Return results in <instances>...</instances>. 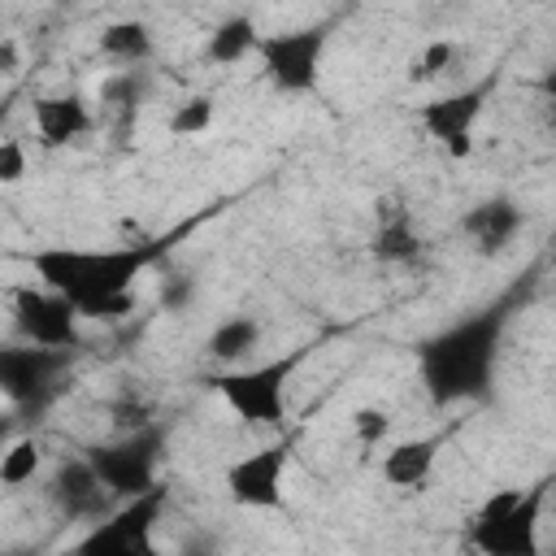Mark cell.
Masks as SVG:
<instances>
[{
    "instance_id": "6da1fadb",
    "label": "cell",
    "mask_w": 556,
    "mask_h": 556,
    "mask_svg": "<svg viewBox=\"0 0 556 556\" xmlns=\"http://www.w3.org/2000/svg\"><path fill=\"white\" fill-rule=\"evenodd\" d=\"M161 243H126V248H70L52 243L30 256L35 278L65 295L83 321H122L135 308V278L156 261Z\"/></svg>"
},
{
    "instance_id": "7a4b0ae2",
    "label": "cell",
    "mask_w": 556,
    "mask_h": 556,
    "mask_svg": "<svg viewBox=\"0 0 556 556\" xmlns=\"http://www.w3.org/2000/svg\"><path fill=\"white\" fill-rule=\"evenodd\" d=\"M504 326H508V304H491V308L469 313L456 326L430 334L417 348V369H421V387H426L430 404L447 408V404L486 395V387L495 378Z\"/></svg>"
},
{
    "instance_id": "3957f363",
    "label": "cell",
    "mask_w": 556,
    "mask_h": 556,
    "mask_svg": "<svg viewBox=\"0 0 556 556\" xmlns=\"http://www.w3.org/2000/svg\"><path fill=\"white\" fill-rule=\"evenodd\" d=\"M543 495L547 486H500L495 495H486V504L469 517V547L486 556H534Z\"/></svg>"
},
{
    "instance_id": "277c9868",
    "label": "cell",
    "mask_w": 556,
    "mask_h": 556,
    "mask_svg": "<svg viewBox=\"0 0 556 556\" xmlns=\"http://www.w3.org/2000/svg\"><path fill=\"white\" fill-rule=\"evenodd\" d=\"M300 356L304 352H291V356H278V361H265V365H243V369L208 378V387L226 400V408L239 421L278 430L287 421V387H291V374H295Z\"/></svg>"
},
{
    "instance_id": "5b68a950",
    "label": "cell",
    "mask_w": 556,
    "mask_h": 556,
    "mask_svg": "<svg viewBox=\"0 0 556 556\" xmlns=\"http://www.w3.org/2000/svg\"><path fill=\"white\" fill-rule=\"evenodd\" d=\"M74 348H43V343H0V395L13 408H48L61 391V374L70 369Z\"/></svg>"
},
{
    "instance_id": "8992f818",
    "label": "cell",
    "mask_w": 556,
    "mask_h": 556,
    "mask_svg": "<svg viewBox=\"0 0 556 556\" xmlns=\"http://www.w3.org/2000/svg\"><path fill=\"white\" fill-rule=\"evenodd\" d=\"M161 452H165V430L139 421L130 434H122V439H113V443L87 447V460H91L96 478L104 482V491L126 500V495H139L143 486L156 482Z\"/></svg>"
},
{
    "instance_id": "52a82bcc",
    "label": "cell",
    "mask_w": 556,
    "mask_h": 556,
    "mask_svg": "<svg viewBox=\"0 0 556 556\" xmlns=\"http://www.w3.org/2000/svg\"><path fill=\"white\" fill-rule=\"evenodd\" d=\"M165 482H152L143 486L139 495H126V504L117 513H104L96 517V530L83 534V552H96V556H143L152 552V530L165 513Z\"/></svg>"
},
{
    "instance_id": "ba28073f",
    "label": "cell",
    "mask_w": 556,
    "mask_h": 556,
    "mask_svg": "<svg viewBox=\"0 0 556 556\" xmlns=\"http://www.w3.org/2000/svg\"><path fill=\"white\" fill-rule=\"evenodd\" d=\"M265 83L282 96H304L321 78V56H326V26H300V30H278L261 35L256 43Z\"/></svg>"
},
{
    "instance_id": "9c48e42d",
    "label": "cell",
    "mask_w": 556,
    "mask_h": 556,
    "mask_svg": "<svg viewBox=\"0 0 556 556\" xmlns=\"http://www.w3.org/2000/svg\"><path fill=\"white\" fill-rule=\"evenodd\" d=\"M486 96H491V83H473L465 91H452V96H434L417 109V122L421 130L456 161H465L473 152V126L486 109Z\"/></svg>"
},
{
    "instance_id": "30bf717a",
    "label": "cell",
    "mask_w": 556,
    "mask_h": 556,
    "mask_svg": "<svg viewBox=\"0 0 556 556\" xmlns=\"http://www.w3.org/2000/svg\"><path fill=\"white\" fill-rule=\"evenodd\" d=\"M287 465H291V439L265 443V447L239 456V460L226 469V495H230L239 508H278V504H282Z\"/></svg>"
},
{
    "instance_id": "8fae6325",
    "label": "cell",
    "mask_w": 556,
    "mask_h": 556,
    "mask_svg": "<svg viewBox=\"0 0 556 556\" xmlns=\"http://www.w3.org/2000/svg\"><path fill=\"white\" fill-rule=\"evenodd\" d=\"M78 313L65 295L39 287H17L13 291V326L26 343H43V348H74L78 343Z\"/></svg>"
},
{
    "instance_id": "7c38bea8",
    "label": "cell",
    "mask_w": 556,
    "mask_h": 556,
    "mask_svg": "<svg viewBox=\"0 0 556 556\" xmlns=\"http://www.w3.org/2000/svg\"><path fill=\"white\" fill-rule=\"evenodd\" d=\"M52 500H56V508H61L70 521H96V517L109 513V491H104V482L96 478V469H91L87 456H83V460H65V465L56 469V478H52Z\"/></svg>"
},
{
    "instance_id": "4fadbf2b",
    "label": "cell",
    "mask_w": 556,
    "mask_h": 556,
    "mask_svg": "<svg viewBox=\"0 0 556 556\" xmlns=\"http://www.w3.org/2000/svg\"><path fill=\"white\" fill-rule=\"evenodd\" d=\"M521 204H513L508 195H491V200H482V204H473L465 217H460V230L473 239V252L478 256H500L513 239H517V230H521Z\"/></svg>"
},
{
    "instance_id": "5bb4252c",
    "label": "cell",
    "mask_w": 556,
    "mask_h": 556,
    "mask_svg": "<svg viewBox=\"0 0 556 556\" xmlns=\"http://www.w3.org/2000/svg\"><path fill=\"white\" fill-rule=\"evenodd\" d=\"M30 117H35V135L43 148H65L96 126L91 109L78 96H39L30 104Z\"/></svg>"
},
{
    "instance_id": "9a60e30c",
    "label": "cell",
    "mask_w": 556,
    "mask_h": 556,
    "mask_svg": "<svg viewBox=\"0 0 556 556\" xmlns=\"http://www.w3.org/2000/svg\"><path fill=\"white\" fill-rule=\"evenodd\" d=\"M439 447H443L439 434H430V439H404V443L387 447V456H382L378 469H382V478H387L391 486H400V491H421V486L430 482V473H434Z\"/></svg>"
},
{
    "instance_id": "2e32d148",
    "label": "cell",
    "mask_w": 556,
    "mask_h": 556,
    "mask_svg": "<svg viewBox=\"0 0 556 556\" xmlns=\"http://www.w3.org/2000/svg\"><path fill=\"white\" fill-rule=\"evenodd\" d=\"M369 252H374L378 261H387V265L417 261V256H421V235H417V226L408 222V213H400V208L382 213V208H378V230L369 235Z\"/></svg>"
},
{
    "instance_id": "e0dca14e",
    "label": "cell",
    "mask_w": 556,
    "mask_h": 556,
    "mask_svg": "<svg viewBox=\"0 0 556 556\" xmlns=\"http://www.w3.org/2000/svg\"><path fill=\"white\" fill-rule=\"evenodd\" d=\"M256 43H261L256 22H252L248 13H235V17H226V22L213 26V35H208V43H204V56H208L213 65H235V61H243L248 52H256Z\"/></svg>"
},
{
    "instance_id": "ac0fdd59",
    "label": "cell",
    "mask_w": 556,
    "mask_h": 556,
    "mask_svg": "<svg viewBox=\"0 0 556 556\" xmlns=\"http://www.w3.org/2000/svg\"><path fill=\"white\" fill-rule=\"evenodd\" d=\"M261 343V321L239 313V317H226L222 326H213L208 334V356L222 361V365H243V356H252V348Z\"/></svg>"
},
{
    "instance_id": "d6986e66",
    "label": "cell",
    "mask_w": 556,
    "mask_h": 556,
    "mask_svg": "<svg viewBox=\"0 0 556 556\" xmlns=\"http://www.w3.org/2000/svg\"><path fill=\"white\" fill-rule=\"evenodd\" d=\"M100 52L104 56H113V61H148L152 56V30H148V22H135V17H126V22H109L104 30H100Z\"/></svg>"
},
{
    "instance_id": "ffe728a7",
    "label": "cell",
    "mask_w": 556,
    "mask_h": 556,
    "mask_svg": "<svg viewBox=\"0 0 556 556\" xmlns=\"http://www.w3.org/2000/svg\"><path fill=\"white\" fill-rule=\"evenodd\" d=\"M39 443L26 434V439H13L0 447V482L4 486H26L35 473H39Z\"/></svg>"
},
{
    "instance_id": "44dd1931",
    "label": "cell",
    "mask_w": 556,
    "mask_h": 556,
    "mask_svg": "<svg viewBox=\"0 0 556 556\" xmlns=\"http://www.w3.org/2000/svg\"><path fill=\"white\" fill-rule=\"evenodd\" d=\"M213 117H217V100H213V96H191V100H182V104L169 113V135H178V139L204 135V130L213 126Z\"/></svg>"
},
{
    "instance_id": "7402d4cb",
    "label": "cell",
    "mask_w": 556,
    "mask_h": 556,
    "mask_svg": "<svg viewBox=\"0 0 556 556\" xmlns=\"http://www.w3.org/2000/svg\"><path fill=\"white\" fill-rule=\"evenodd\" d=\"M456 56H460V48H456L452 39H430V43L421 48V56H413L408 78H413V83H430V78H439L443 70H452Z\"/></svg>"
},
{
    "instance_id": "603a6c76",
    "label": "cell",
    "mask_w": 556,
    "mask_h": 556,
    "mask_svg": "<svg viewBox=\"0 0 556 556\" xmlns=\"http://www.w3.org/2000/svg\"><path fill=\"white\" fill-rule=\"evenodd\" d=\"M352 434H356L361 447H378V443L391 434V413H387V408H374V404L356 408V413H352Z\"/></svg>"
},
{
    "instance_id": "cb8c5ba5",
    "label": "cell",
    "mask_w": 556,
    "mask_h": 556,
    "mask_svg": "<svg viewBox=\"0 0 556 556\" xmlns=\"http://www.w3.org/2000/svg\"><path fill=\"white\" fill-rule=\"evenodd\" d=\"M22 178H26V148L0 135V187H13Z\"/></svg>"
},
{
    "instance_id": "d4e9b609",
    "label": "cell",
    "mask_w": 556,
    "mask_h": 556,
    "mask_svg": "<svg viewBox=\"0 0 556 556\" xmlns=\"http://www.w3.org/2000/svg\"><path fill=\"white\" fill-rule=\"evenodd\" d=\"M13 61H17L13 43H0V74H4V70H13Z\"/></svg>"
},
{
    "instance_id": "484cf974",
    "label": "cell",
    "mask_w": 556,
    "mask_h": 556,
    "mask_svg": "<svg viewBox=\"0 0 556 556\" xmlns=\"http://www.w3.org/2000/svg\"><path fill=\"white\" fill-rule=\"evenodd\" d=\"M9 430H13V421H9V417H0V447L9 443Z\"/></svg>"
},
{
    "instance_id": "4316f807",
    "label": "cell",
    "mask_w": 556,
    "mask_h": 556,
    "mask_svg": "<svg viewBox=\"0 0 556 556\" xmlns=\"http://www.w3.org/2000/svg\"><path fill=\"white\" fill-rule=\"evenodd\" d=\"M4 122H9V104H0V135H4Z\"/></svg>"
}]
</instances>
